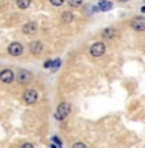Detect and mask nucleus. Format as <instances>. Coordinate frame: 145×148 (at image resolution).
Instances as JSON below:
<instances>
[{"mask_svg":"<svg viewBox=\"0 0 145 148\" xmlns=\"http://www.w3.org/2000/svg\"><path fill=\"white\" fill-rule=\"evenodd\" d=\"M14 80V73L12 70H3L0 72V81L5 84H10Z\"/></svg>","mask_w":145,"mask_h":148,"instance_id":"0eeeda50","label":"nucleus"},{"mask_svg":"<svg viewBox=\"0 0 145 148\" xmlns=\"http://www.w3.org/2000/svg\"><path fill=\"white\" fill-rule=\"evenodd\" d=\"M73 18H75V16H73L71 12H64L63 14H62V21H63L64 23H69V22H72Z\"/></svg>","mask_w":145,"mask_h":148,"instance_id":"9b49d317","label":"nucleus"},{"mask_svg":"<svg viewBox=\"0 0 145 148\" xmlns=\"http://www.w3.org/2000/svg\"><path fill=\"white\" fill-rule=\"evenodd\" d=\"M72 148H87V147H86V144L82 143V142H77V143L73 144Z\"/></svg>","mask_w":145,"mask_h":148,"instance_id":"dca6fc26","label":"nucleus"},{"mask_svg":"<svg viewBox=\"0 0 145 148\" xmlns=\"http://www.w3.org/2000/svg\"><path fill=\"white\" fill-rule=\"evenodd\" d=\"M131 28L135 31H144L145 30V18L144 17H136L131 21Z\"/></svg>","mask_w":145,"mask_h":148,"instance_id":"39448f33","label":"nucleus"},{"mask_svg":"<svg viewBox=\"0 0 145 148\" xmlns=\"http://www.w3.org/2000/svg\"><path fill=\"white\" fill-rule=\"evenodd\" d=\"M59 66H61V61H59V59H57L54 63L52 62V68H58Z\"/></svg>","mask_w":145,"mask_h":148,"instance_id":"f3484780","label":"nucleus"},{"mask_svg":"<svg viewBox=\"0 0 145 148\" xmlns=\"http://www.w3.org/2000/svg\"><path fill=\"white\" fill-rule=\"evenodd\" d=\"M53 140L55 142V143H57V144H58L59 147L62 148V146H61V140H59V138H58V136H53Z\"/></svg>","mask_w":145,"mask_h":148,"instance_id":"a211bd4d","label":"nucleus"},{"mask_svg":"<svg viewBox=\"0 0 145 148\" xmlns=\"http://www.w3.org/2000/svg\"><path fill=\"white\" fill-rule=\"evenodd\" d=\"M99 7H100L101 10H108V9H110V8H112V4H110V3H108V1H100Z\"/></svg>","mask_w":145,"mask_h":148,"instance_id":"ddd939ff","label":"nucleus"},{"mask_svg":"<svg viewBox=\"0 0 145 148\" xmlns=\"http://www.w3.org/2000/svg\"><path fill=\"white\" fill-rule=\"evenodd\" d=\"M50 64H52V62H50V61H49V62H46V63H45V67H49Z\"/></svg>","mask_w":145,"mask_h":148,"instance_id":"aec40b11","label":"nucleus"},{"mask_svg":"<svg viewBox=\"0 0 145 148\" xmlns=\"http://www.w3.org/2000/svg\"><path fill=\"white\" fill-rule=\"evenodd\" d=\"M31 4V0H17V7L21 9H27Z\"/></svg>","mask_w":145,"mask_h":148,"instance_id":"f8f14e48","label":"nucleus"},{"mask_svg":"<svg viewBox=\"0 0 145 148\" xmlns=\"http://www.w3.org/2000/svg\"><path fill=\"white\" fill-rule=\"evenodd\" d=\"M50 3H52L54 7H61V5H63L64 0H50Z\"/></svg>","mask_w":145,"mask_h":148,"instance_id":"2eb2a0df","label":"nucleus"},{"mask_svg":"<svg viewBox=\"0 0 145 148\" xmlns=\"http://www.w3.org/2000/svg\"><path fill=\"white\" fill-rule=\"evenodd\" d=\"M36 30H37V25H36L35 22H28V23L23 25V27H22V31H23V34H26V35H32Z\"/></svg>","mask_w":145,"mask_h":148,"instance_id":"1a4fd4ad","label":"nucleus"},{"mask_svg":"<svg viewBox=\"0 0 145 148\" xmlns=\"http://www.w3.org/2000/svg\"><path fill=\"white\" fill-rule=\"evenodd\" d=\"M21 148H33V146H32V144H31V143H25V144H23V146H22Z\"/></svg>","mask_w":145,"mask_h":148,"instance_id":"6ab92c4d","label":"nucleus"},{"mask_svg":"<svg viewBox=\"0 0 145 148\" xmlns=\"http://www.w3.org/2000/svg\"><path fill=\"white\" fill-rule=\"evenodd\" d=\"M39 99V94L35 89H27L23 94V102L27 104V106H31V104H35Z\"/></svg>","mask_w":145,"mask_h":148,"instance_id":"f03ea898","label":"nucleus"},{"mask_svg":"<svg viewBox=\"0 0 145 148\" xmlns=\"http://www.w3.org/2000/svg\"><path fill=\"white\" fill-rule=\"evenodd\" d=\"M28 48H30V52L32 53V54H40L42 50H44V47H42V44L40 41H32V42H30Z\"/></svg>","mask_w":145,"mask_h":148,"instance_id":"6e6552de","label":"nucleus"},{"mask_svg":"<svg viewBox=\"0 0 145 148\" xmlns=\"http://www.w3.org/2000/svg\"><path fill=\"white\" fill-rule=\"evenodd\" d=\"M67 1L71 7H78V5H81L82 0H67Z\"/></svg>","mask_w":145,"mask_h":148,"instance_id":"4468645a","label":"nucleus"},{"mask_svg":"<svg viewBox=\"0 0 145 148\" xmlns=\"http://www.w3.org/2000/svg\"><path fill=\"white\" fill-rule=\"evenodd\" d=\"M141 10H143V12H145V7H144V8H143V9H141Z\"/></svg>","mask_w":145,"mask_h":148,"instance_id":"5701e85b","label":"nucleus"},{"mask_svg":"<svg viewBox=\"0 0 145 148\" xmlns=\"http://www.w3.org/2000/svg\"><path fill=\"white\" fill-rule=\"evenodd\" d=\"M17 81L19 82V84L25 85V84H28V82L31 81V79H32V73L30 72V71L27 70H19L18 72H17Z\"/></svg>","mask_w":145,"mask_h":148,"instance_id":"20e7f679","label":"nucleus"},{"mask_svg":"<svg viewBox=\"0 0 145 148\" xmlns=\"http://www.w3.org/2000/svg\"><path fill=\"white\" fill-rule=\"evenodd\" d=\"M101 35H103L104 39L110 40V39H114L116 38V35H117V30H116V28H113V27H107L106 30H103Z\"/></svg>","mask_w":145,"mask_h":148,"instance_id":"9d476101","label":"nucleus"},{"mask_svg":"<svg viewBox=\"0 0 145 148\" xmlns=\"http://www.w3.org/2000/svg\"><path fill=\"white\" fill-rule=\"evenodd\" d=\"M119 3H126V1H129V0H118Z\"/></svg>","mask_w":145,"mask_h":148,"instance_id":"412c9836","label":"nucleus"},{"mask_svg":"<svg viewBox=\"0 0 145 148\" xmlns=\"http://www.w3.org/2000/svg\"><path fill=\"white\" fill-rule=\"evenodd\" d=\"M8 53L14 57L21 56V54L23 53V47H22V44H19V42H12V44L8 47Z\"/></svg>","mask_w":145,"mask_h":148,"instance_id":"423d86ee","label":"nucleus"},{"mask_svg":"<svg viewBox=\"0 0 145 148\" xmlns=\"http://www.w3.org/2000/svg\"><path fill=\"white\" fill-rule=\"evenodd\" d=\"M69 112H71V104L68 103V102H63V103H61L58 106V108H57L55 113H54V117L58 121H62L69 115Z\"/></svg>","mask_w":145,"mask_h":148,"instance_id":"f257e3e1","label":"nucleus"},{"mask_svg":"<svg viewBox=\"0 0 145 148\" xmlns=\"http://www.w3.org/2000/svg\"><path fill=\"white\" fill-rule=\"evenodd\" d=\"M50 148H57V146H55V144H52V146H50Z\"/></svg>","mask_w":145,"mask_h":148,"instance_id":"4be33fe9","label":"nucleus"},{"mask_svg":"<svg viewBox=\"0 0 145 148\" xmlns=\"http://www.w3.org/2000/svg\"><path fill=\"white\" fill-rule=\"evenodd\" d=\"M104 53H106V45L100 41L94 42L91 48H90V54L93 57H101Z\"/></svg>","mask_w":145,"mask_h":148,"instance_id":"7ed1b4c3","label":"nucleus"}]
</instances>
